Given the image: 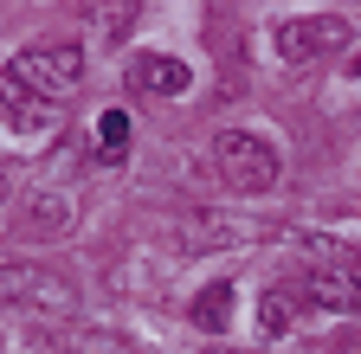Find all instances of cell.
<instances>
[{"instance_id": "obj_1", "label": "cell", "mask_w": 361, "mask_h": 354, "mask_svg": "<svg viewBox=\"0 0 361 354\" xmlns=\"http://www.w3.org/2000/svg\"><path fill=\"white\" fill-rule=\"evenodd\" d=\"M32 97H45L52 110H65L78 91H84V52L71 46V39H39V46H26L13 65H7Z\"/></svg>"}, {"instance_id": "obj_2", "label": "cell", "mask_w": 361, "mask_h": 354, "mask_svg": "<svg viewBox=\"0 0 361 354\" xmlns=\"http://www.w3.org/2000/svg\"><path fill=\"white\" fill-rule=\"evenodd\" d=\"M0 309H26V316H71L78 309V290L45 271V264H0Z\"/></svg>"}, {"instance_id": "obj_3", "label": "cell", "mask_w": 361, "mask_h": 354, "mask_svg": "<svg viewBox=\"0 0 361 354\" xmlns=\"http://www.w3.org/2000/svg\"><path fill=\"white\" fill-rule=\"evenodd\" d=\"M213 161H219V181L239 187V194H264L278 187V148L245 136V129H226V136L213 142Z\"/></svg>"}, {"instance_id": "obj_4", "label": "cell", "mask_w": 361, "mask_h": 354, "mask_svg": "<svg viewBox=\"0 0 361 354\" xmlns=\"http://www.w3.org/2000/svg\"><path fill=\"white\" fill-rule=\"evenodd\" d=\"M348 39H355V20H342V13H297V20L278 26V52L290 65H310V58L348 52Z\"/></svg>"}, {"instance_id": "obj_5", "label": "cell", "mask_w": 361, "mask_h": 354, "mask_svg": "<svg viewBox=\"0 0 361 354\" xmlns=\"http://www.w3.org/2000/svg\"><path fill=\"white\" fill-rule=\"evenodd\" d=\"M290 290H297L303 309H316V316H355L361 309V277L355 271H323V264H316V271H303Z\"/></svg>"}, {"instance_id": "obj_6", "label": "cell", "mask_w": 361, "mask_h": 354, "mask_svg": "<svg viewBox=\"0 0 361 354\" xmlns=\"http://www.w3.org/2000/svg\"><path fill=\"white\" fill-rule=\"evenodd\" d=\"M0 116H7L13 129H52L59 122V110L45 103V97H32L13 71H0Z\"/></svg>"}, {"instance_id": "obj_7", "label": "cell", "mask_w": 361, "mask_h": 354, "mask_svg": "<svg viewBox=\"0 0 361 354\" xmlns=\"http://www.w3.org/2000/svg\"><path fill=\"white\" fill-rule=\"evenodd\" d=\"M129 84H135L142 97H180V91L194 84V71L180 65V58H155V52H149V58L129 65Z\"/></svg>"}, {"instance_id": "obj_8", "label": "cell", "mask_w": 361, "mask_h": 354, "mask_svg": "<svg viewBox=\"0 0 361 354\" xmlns=\"http://www.w3.org/2000/svg\"><path fill=\"white\" fill-rule=\"evenodd\" d=\"M297 309H303V303H297L290 284H271V290L258 296V335H290V329H297Z\"/></svg>"}, {"instance_id": "obj_9", "label": "cell", "mask_w": 361, "mask_h": 354, "mask_svg": "<svg viewBox=\"0 0 361 354\" xmlns=\"http://www.w3.org/2000/svg\"><path fill=\"white\" fill-rule=\"evenodd\" d=\"M20 232H32V239L71 232V200H65V194H39V200L26 206V226H20Z\"/></svg>"}, {"instance_id": "obj_10", "label": "cell", "mask_w": 361, "mask_h": 354, "mask_svg": "<svg viewBox=\"0 0 361 354\" xmlns=\"http://www.w3.org/2000/svg\"><path fill=\"white\" fill-rule=\"evenodd\" d=\"M226 322H233V284H207V290L194 296V329L219 335Z\"/></svg>"}, {"instance_id": "obj_11", "label": "cell", "mask_w": 361, "mask_h": 354, "mask_svg": "<svg viewBox=\"0 0 361 354\" xmlns=\"http://www.w3.org/2000/svg\"><path fill=\"white\" fill-rule=\"evenodd\" d=\"M123 148H129V116H123V110H104V116H97V155L116 167Z\"/></svg>"}, {"instance_id": "obj_12", "label": "cell", "mask_w": 361, "mask_h": 354, "mask_svg": "<svg viewBox=\"0 0 361 354\" xmlns=\"http://www.w3.org/2000/svg\"><path fill=\"white\" fill-rule=\"evenodd\" d=\"M13 187H20V174H13V167H0V206L13 200Z\"/></svg>"}, {"instance_id": "obj_13", "label": "cell", "mask_w": 361, "mask_h": 354, "mask_svg": "<svg viewBox=\"0 0 361 354\" xmlns=\"http://www.w3.org/2000/svg\"><path fill=\"white\" fill-rule=\"evenodd\" d=\"M200 354H258V348H219V341H213V348H200Z\"/></svg>"}, {"instance_id": "obj_14", "label": "cell", "mask_w": 361, "mask_h": 354, "mask_svg": "<svg viewBox=\"0 0 361 354\" xmlns=\"http://www.w3.org/2000/svg\"><path fill=\"white\" fill-rule=\"evenodd\" d=\"M355 71H361V58H355Z\"/></svg>"}]
</instances>
